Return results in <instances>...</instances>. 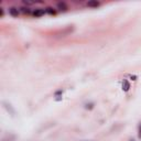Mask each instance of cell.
Masks as SVG:
<instances>
[{"label": "cell", "mask_w": 141, "mask_h": 141, "mask_svg": "<svg viewBox=\"0 0 141 141\" xmlns=\"http://www.w3.org/2000/svg\"><path fill=\"white\" fill-rule=\"evenodd\" d=\"M45 13H46V12H45V9L36 8L35 10H33L31 15H32V16H34V17H36V18H38V17H41V16H43V15H45Z\"/></svg>", "instance_id": "cell-1"}, {"label": "cell", "mask_w": 141, "mask_h": 141, "mask_svg": "<svg viewBox=\"0 0 141 141\" xmlns=\"http://www.w3.org/2000/svg\"><path fill=\"white\" fill-rule=\"evenodd\" d=\"M8 12H9V15L12 16V17H18L19 13H20V9L15 8V7H11V8H9Z\"/></svg>", "instance_id": "cell-2"}, {"label": "cell", "mask_w": 141, "mask_h": 141, "mask_svg": "<svg viewBox=\"0 0 141 141\" xmlns=\"http://www.w3.org/2000/svg\"><path fill=\"white\" fill-rule=\"evenodd\" d=\"M56 8H58L59 10H63V11H65V10L68 9V7L66 6V3H64V2H59L58 5H56Z\"/></svg>", "instance_id": "cell-3"}, {"label": "cell", "mask_w": 141, "mask_h": 141, "mask_svg": "<svg viewBox=\"0 0 141 141\" xmlns=\"http://www.w3.org/2000/svg\"><path fill=\"white\" fill-rule=\"evenodd\" d=\"M129 88H130V84H129L128 80L125 79V80H123V83H122V89L125 90V92H128Z\"/></svg>", "instance_id": "cell-4"}, {"label": "cell", "mask_w": 141, "mask_h": 141, "mask_svg": "<svg viewBox=\"0 0 141 141\" xmlns=\"http://www.w3.org/2000/svg\"><path fill=\"white\" fill-rule=\"evenodd\" d=\"M45 12L49 15H55V9L52 7H48V8H45Z\"/></svg>", "instance_id": "cell-5"}, {"label": "cell", "mask_w": 141, "mask_h": 141, "mask_svg": "<svg viewBox=\"0 0 141 141\" xmlns=\"http://www.w3.org/2000/svg\"><path fill=\"white\" fill-rule=\"evenodd\" d=\"M87 6H88V7H98L99 6V2H96V1L88 2V3H87Z\"/></svg>", "instance_id": "cell-6"}, {"label": "cell", "mask_w": 141, "mask_h": 141, "mask_svg": "<svg viewBox=\"0 0 141 141\" xmlns=\"http://www.w3.org/2000/svg\"><path fill=\"white\" fill-rule=\"evenodd\" d=\"M3 105H5V107L7 108V110H10V111H11V114H15V110L13 109H11V107H10V105H8V104H6V103H3Z\"/></svg>", "instance_id": "cell-7"}, {"label": "cell", "mask_w": 141, "mask_h": 141, "mask_svg": "<svg viewBox=\"0 0 141 141\" xmlns=\"http://www.w3.org/2000/svg\"><path fill=\"white\" fill-rule=\"evenodd\" d=\"M139 136H140V138H141V125L139 126Z\"/></svg>", "instance_id": "cell-8"}]
</instances>
